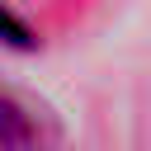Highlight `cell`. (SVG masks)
I'll return each instance as SVG.
<instances>
[{
    "mask_svg": "<svg viewBox=\"0 0 151 151\" xmlns=\"http://www.w3.org/2000/svg\"><path fill=\"white\" fill-rule=\"evenodd\" d=\"M24 146H28V118L9 99H0V151H24Z\"/></svg>",
    "mask_w": 151,
    "mask_h": 151,
    "instance_id": "obj_1",
    "label": "cell"
}]
</instances>
